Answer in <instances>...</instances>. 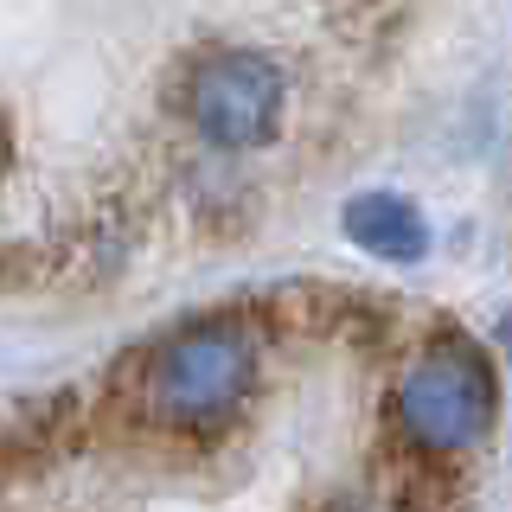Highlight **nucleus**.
I'll return each instance as SVG.
<instances>
[{
    "mask_svg": "<svg viewBox=\"0 0 512 512\" xmlns=\"http://www.w3.org/2000/svg\"><path fill=\"white\" fill-rule=\"evenodd\" d=\"M256 391V333L231 314H199L141 352L135 404L160 436H212Z\"/></svg>",
    "mask_w": 512,
    "mask_h": 512,
    "instance_id": "f257e3e1",
    "label": "nucleus"
},
{
    "mask_svg": "<svg viewBox=\"0 0 512 512\" xmlns=\"http://www.w3.org/2000/svg\"><path fill=\"white\" fill-rule=\"evenodd\" d=\"M493 416H500L493 359L455 327L416 346L391 384V429L423 455H468L493 436Z\"/></svg>",
    "mask_w": 512,
    "mask_h": 512,
    "instance_id": "f03ea898",
    "label": "nucleus"
},
{
    "mask_svg": "<svg viewBox=\"0 0 512 512\" xmlns=\"http://www.w3.org/2000/svg\"><path fill=\"white\" fill-rule=\"evenodd\" d=\"M186 122L218 154H256L282 128V64L269 52H212L186 77Z\"/></svg>",
    "mask_w": 512,
    "mask_h": 512,
    "instance_id": "7ed1b4c3",
    "label": "nucleus"
},
{
    "mask_svg": "<svg viewBox=\"0 0 512 512\" xmlns=\"http://www.w3.org/2000/svg\"><path fill=\"white\" fill-rule=\"evenodd\" d=\"M340 224L352 250H365L372 263H423L429 256V224L404 192H359V199H346Z\"/></svg>",
    "mask_w": 512,
    "mask_h": 512,
    "instance_id": "20e7f679",
    "label": "nucleus"
},
{
    "mask_svg": "<svg viewBox=\"0 0 512 512\" xmlns=\"http://www.w3.org/2000/svg\"><path fill=\"white\" fill-rule=\"evenodd\" d=\"M506 365H512V314H506Z\"/></svg>",
    "mask_w": 512,
    "mask_h": 512,
    "instance_id": "39448f33",
    "label": "nucleus"
},
{
    "mask_svg": "<svg viewBox=\"0 0 512 512\" xmlns=\"http://www.w3.org/2000/svg\"><path fill=\"white\" fill-rule=\"evenodd\" d=\"M0 160H7V128H0Z\"/></svg>",
    "mask_w": 512,
    "mask_h": 512,
    "instance_id": "423d86ee",
    "label": "nucleus"
},
{
    "mask_svg": "<svg viewBox=\"0 0 512 512\" xmlns=\"http://www.w3.org/2000/svg\"><path fill=\"white\" fill-rule=\"evenodd\" d=\"M314 512H346V506H314Z\"/></svg>",
    "mask_w": 512,
    "mask_h": 512,
    "instance_id": "0eeeda50",
    "label": "nucleus"
}]
</instances>
